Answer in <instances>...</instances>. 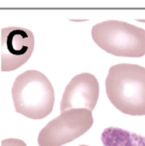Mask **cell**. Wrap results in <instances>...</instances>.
Returning a JSON list of instances; mask_svg holds the SVG:
<instances>
[{
  "label": "cell",
  "instance_id": "cell-8",
  "mask_svg": "<svg viewBox=\"0 0 145 146\" xmlns=\"http://www.w3.org/2000/svg\"><path fill=\"white\" fill-rule=\"evenodd\" d=\"M1 146H26L23 140L17 139H7L1 142Z\"/></svg>",
  "mask_w": 145,
  "mask_h": 146
},
{
  "label": "cell",
  "instance_id": "cell-5",
  "mask_svg": "<svg viewBox=\"0 0 145 146\" xmlns=\"http://www.w3.org/2000/svg\"><path fill=\"white\" fill-rule=\"evenodd\" d=\"M34 49V36L26 28L9 27L1 30V71L19 68L31 57Z\"/></svg>",
  "mask_w": 145,
  "mask_h": 146
},
{
  "label": "cell",
  "instance_id": "cell-2",
  "mask_svg": "<svg viewBox=\"0 0 145 146\" xmlns=\"http://www.w3.org/2000/svg\"><path fill=\"white\" fill-rule=\"evenodd\" d=\"M15 111L40 120L48 116L55 103L54 88L49 79L37 70H27L16 77L11 90Z\"/></svg>",
  "mask_w": 145,
  "mask_h": 146
},
{
  "label": "cell",
  "instance_id": "cell-3",
  "mask_svg": "<svg viewBox=\"0 0 145 146\" xmlns=\"http://www.w3.org/2000/svg\"><path fill=\"white\" fill-rule=\"evenodd\" d=\"M91 37L106 52L116 56L145 55V30L125 21L109 20L93 26Z\"/></svg>",
  "mask_w": 145,
  "mask_h": 146
},
{
  "label": "cell",
  "instance_id": "cell-4",
  "mask_svg": "<svg viewBox=\"0 0 145 146\" xmlns=\"http://www.w3.org/2000/svg\"><path fill=\"white\" fill-rule=\"evenodd\" d=\"M93 125L91 111L74 109L62 112L39 133V146H62L85 134Z\"/></svg>",
  "mask_w": 145,
  "mask_h": 146
},
{
  "label": "cell",
  "instance_id": "cell-1",
  "mask_svg": "<svg viewBox=\"0 0 145 146\" xmlns=\"http://www.w3.org/2000/svg\"><path fill=\"white\" fill-rule=\"evenodd\" d=\"M112 104L129 115H145V68L121 63L109 68L105 81Z\"/></svg>",
  "mask_w": 145,
  "mask_h": 146
},
{
  "label": "cell",
  "instance_id": "cell-7",
  "mask_svg": "<svg viewBox=\"0 0 145 146\" xmlns=\"http://www.w3.org/2000/svg\"><path fill=\"white\" fill-rule=\"evenodd\" d=\"M101 140L103 146H145V137L114 127L104 129Z\"/></svg>",
  "mask_w": 145,
  "mask_h": 146
},
{
  "label": "cell",
  "instance_id": "cell-6",
  "mask_svg": "<svg viewBox=\"0 0 145 146\" xmlns=\"http://www.w3.org/2000/svg\"><path fill=\"white\" fill-rule=\"evenodd\" d=\"M98 97L99 83L93 74L83 73L75 75L63 92L60 105L61 112L74 109H85L92 112Z\"/></svg>",
  "mask_w": 145,
  "mask_h": 146
},
{
  "label": "cell",
  "instance_id": "cell-9",
  "mask_svg": "<svg viewBox=\"0 0 145 146\" xmlns=\"http://www.w3.org/2000/svg\"><path fill=\"white\" fill-rule=\"evenodd\" d=\"M79 146H89V145H79Z\"/></svg>",
  "mask_w": 145,
  "mask_h": 146
}]
</instances>
